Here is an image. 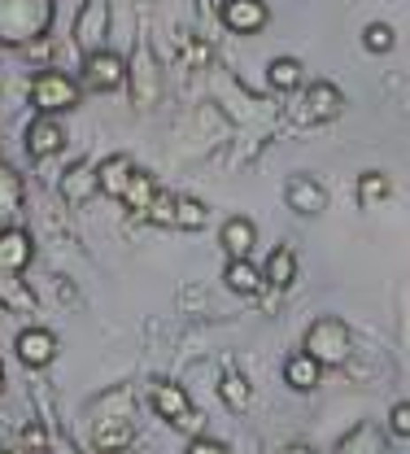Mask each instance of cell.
Segmentation results:
<instances>
[{"label":"cell","mask_w":410,"mask_h":454,"mask_svg":"<svg viewBox=\"0 0 410 454\" xmlns=\"http://www.w3.org/2000/svg\"><path fill=\"white\" fill-rule=\"evenodd\" d=\"M61 149H66V127H61V118L35 114V118L27 122V153H31L35 162H49V158H58Z\"/></svg>","instance_id":"obj_8"},{"label":"cell","mask_w":410,"mask_h":454,"mask_svg":"<svg viewBox=\"0 0 410 454\" xmlns=\"http://www.w3.org/2000/svg\"><path fill=\"white\" fill-rule=\"evenodd\" d=\"M0 306L9 315H31L35 310V293L22 276H0Z\"/></svg>","instance_id":"obj_21"},{"label":"cell","mask_w":410,"mask_h":454,"mask_svg":"<svg viewBox=\"0 0 410 454\" xmlns=\"http://www.w3.org/2000/svg\"><path fill=\"white\" fill-rule=\"evenodd\" d=\"M144 219L153 227H175V197H171V192H158V197L149 201Z\"/></svg>","instance_id":"obj_29"},{"label":"cell","mask_w":410,"mask_h":454,"mask_svg":"<svg viewBox=\"0 0 410 454\" xmlns=\"http://www.w3.org/2000/svg\"><path fill=\"white\" fill-rule=\"evenodd\" d=\"M4 385H9V376H4V363H0V394H4Z\"/></svg>","instance_id":"obj_34"},{"label":"cell","mask_w":410,"mask_h":454,"mask_svg":"<svg viewBox=\"0 0 410 454\" xmlns=\"http://www.w3.org/2000/svg\"><path fill=\"white\" fill-rule=\"evenodd\" d=\"M153 411L171 424V428H197V415H192V397L183 385H153Z\"/></svg>","instance_id":"obj_10"},{"label":"cell","mask_w":410,"mask_h":454,"mask_svg":"<svg viewBox=\"0 0 410 454\" xmlns=\"http://www.w3.org/2000/svg\"><path fill=\"white\" fill-rule=\"evenodd\" d=\"M267 83H271V92H297V88H306V66L297 57H271Z\"/></svg>","instance_id":"obj_19"},{"label":"cell","mask_w":410,"mask_h":454,"mask_svg":"<svg viewBox=\"0 0 410 454\" xmlns=\"http://www.w3.org/2000/svg\"><path fill=\"white\" fill-rule=\"evenodd\" d=\"M319 380H323V367H319L314 358H306L301 349H293V354L284 358V385H289V389H297V394H314Z\"/></svg>","instance_id":"obj_17"},{"label":"cell","mask_w":410,"mask_h":454,"mask_svg":"<svg viewBox=\"0 0 410 454\" xmlns=\"http://www.w3.org/2000/svg\"><path fill=\"white\" fill-rule=\"evenodd\" d=\"M13 349H18V358H22V367H31V372H40V367H49L53 358H58V333H49V328H22L18 340H13Z\"/></svg>","instance_id":"obj_11"},{"label":"cell","mask_w":410,"mask_h":454,"mask_svg":"<svg viewBox=\"0 0 410 454\" xmlns=\"http://www.w3.org/2000/svg\"><path fill=\"white\" fill-rule=\"evenodd\" d=\"M205 223H210V206L179 192L175 197V227H183V231H201Z\"/></svg>","instance_id":"obj_24"},{"label":"cell","mask_w":410,"mask_h":454,"mask_svg":"<svg viewBox=\"0 0 410 454\" xmlns=\"http://www.w3.org/2000/svg\"><path fill=\"white\" fill-rule=\"evenodd\" d=\"M345 110V92L332 83V79H314L310 88H306V97H301V122H332V118H341Z\"/></svg>","instance_id":"obj_5"},{"label":"cell","mask_w":410,"mask_h":454,"mask_svg":"<svg viewBox=\"0 0 410 454\" xmlns=\"http://www.w3.org/2000/svg\"><path fill=\"white\" fill-rule=\"evenodd\" d=\"M219 397H223V406H228V411H244V406H249V397H253V389H249V380H244L240 372H223V380H219Z\"/></svg>","instance_id":"obj_26"},{"label":"cell","mask_w":410,"mask_h":454,"mask_svg":"<svg viewBox=\"0 0 410 454\" xmlns=\"http://www.w3.org/2000/svg\"><path fill=\"white\" fill-rule=\"evenodd\" d=\"M280 454H319L314 446H306V442H293V446H284Z\"/></svg>","instance_id":"obj_33"},{"label":"cell","mask_w":410,"mask_h":454,"mask_svg":"<svg viewBox=\"0 0 410 454\" xmlns=\"http://www.w3.org/2000/svg\"><path fill=\"white\" fill-rule=\"evenodd\" d=\"M61 192H66V201H74V206H79V201H88V197L97 192V175H92V167H88V162H79V167L61 179Z\"/></svg>","instance_id":"obj_25"},{"label":"cell","mask_w":410,"mask_h":454,"mask_svg":"<svg viewBox=\"0 0 410 454\" xmlns=\"http://www.w3.org/2000/svg\"><path fill=\"white\" fill-rule=\"evenodd\" d=\"M393 44H398V31H393L389 22H367V31H362V49H367V53L380 57V53H389Z\"/></svg>","instance_id":"obj_28"},{"label":"cell","mask_w":410,"mask_h":454,"mask_svg":"<svg viewBox=\"0 0 410 454\" xmlns=\"http://www.w3.org/2000/svg\"><path fill=\"white\" fill-rule=\"evenodd\" d=\"M105 35H110V0H83L74 18V49L83 57L101 53Z\"/></svg>","instance_id":"obj_4"},{"label":"cell","mask_w":410,"mask_h":454,"mask_svg":"<svg viewBox=\"0 0 410 454\" xmlns=\"http://www.w3.org/2000/svg\"><path fill=\"white\" fill-rule=\"evenodd\" d=\"M0 454H9V450H0Z\"/></svg>","instance_id":"obj_35"},{"label":"cell","mask_w":410,"mask_h":454,"mask_svg":"<svg viewBox=\"0 0 410 454\" xmlns=\"http://www.w3.org/2000/svg\"><path fill=\"white\" fill-rule=\"evenodd\" d=\"M53 13H58L53 0H0V44L4 49L40 44L53 27Z\"/></svg>","instance_id":"obj_1"},{"label":"cell","mask_w":410,"mask_h":454,"mask_svg":"<svg viewBox=\"0 0 410 454\" xmlns=\"http://www.w3.org/2000/svg\"><path fill=\"white\" fill-rule=\"evenodd\" d=\"M389 192H393L389 175H380V170H362V175H358V206H362V210H375Z\"/></svg>","instance_id":"obj_23"},{"label":"cell","mask_w":410,"mask_h":454,"mask_svg":"<svg viewBox=\"0 0 410 454\" xmlns=\"http://www.w3.org/2000/svg\"><path fill=\"white\" fill-rule=\"evenodd\" d=\"M83 83H88L92 92H118V88L127 83V61L118 53H110V49L83 57Z\"/></svg>","instance_id":"obj_7"},{"label":"cell","mask_w":410,"mask_h":454,"mask_svg":"<svg viewBox=\"0 0 410 454\" xmlns=\"http://www.w3.org/2000/svg\"><path fill=\"white\" fill-rule=\"evenodd\" d=\"M219 18H223V27L236 31V35H258V31L271 22V9H267L262 0H223V4H219Z\"/></svg>","instance_id":"obj_9"},{"label":"cell","mask_w":410,"mask_h":454,"mask_svg":"<svg viewBox=\"0 0 410 454\" xmlns=\"http://www.w3.org/2000/svg\"><path fill=\"white\" fill-rule=\"evenodd\" d=\"M27 201V188H22V175L13 167H0V219H13Z\"/></svg>","instance_id":"obj_22"},{"label":"cell","mask_w":410,"mask_h":454,"mask_svg":"<svg viewBox=\"0 0 410 454\" xmlns=\"http://www.w3.org/2000/svg\"><path fill=\"white\" fill-rule=\"evenodd\" d=\"M131 170H135V162H131L127 153H110L101 167H92V175H97V192L118 201L122 188H127V179H131Z\"/></svg>","instance_id":"obj_16"},{"label":"cell","mask_w":410,"mask_h":454,"mask_svg":"<svg viewBox=\"0 0 410 454\" xmlns=\"http://www.w3.org/2000/svg\"><path fill=\"white\" fill-rule=\"evenodd\" d=\"M350 349H353V333L345 328V319H337V315H319L306 328V337H301V354L314 358L319 367H345Z\"/></svg>","instance_id":"obj_2"},{"label":"cell","mask_w":410,"mask_h":454,"mask_svg":"<svg viewBox=\"0 0 410 454\" xmlns=\"http://www.w3.org/2000/svg\"><path fill=\"white\" fill-rule=\"evenodd\" d=\"M389 433L402 437V442L410 437V402H398V406L389 411Z\"/></svg>","instance_id":"obj_30"},{"label":"cell","mask_w":410,"mask_h":454,"mask_svg":"<svg viewBox=\"0 0 410 454\" xmlns=\"http://www.w3.org/2000/svg\"><path fill=\"white\" fill-rule=\"evenodd\" d=\"M31 106L44 114V118L70 114L79 106V83H74L66 70H40V74L31 79Z\"/></svg>","instance_id":"obj_3"},{"label":"cell","mask_w":410,"mask_h":454,"mask_svg":"<svg viewBox=\"0 0 410 454\" xmlns=\"http://www.w3.org/2000/svg\"><path fill=\"white\" fill-rule=\"evenodd\" d=\"M183 454H228V446H223L219 437H205V433H197V437L183 446Z\"/></svg>","instance_id":"obj_31"},{"label":"cell","mask_w":410,"mask_h":454,"mask_svg":"<svg viewBox=\"0 0 410 454\" xmlns=\"http://www.w3.org/2000/svg\"><path fill=\"white\" fill-rule=\"evenodd\" d=\"M158 192H162V188H158V179H153L149 170H140V167H135V170H131V179H127V188H122V197H118V201H122V206H127L131 215H140V219H144V210H149V201H153Z\"/></svg>","instance_id":"obj_18"},{"label":"cell","mask_w":410,"mask_h":454,"mask_svg":"<svg viewBox=\"0 0 410 454\" xmlns=\"http://www.w3.org/2000/svg\"><path fill=\"white\" fill-rule=\"evenodd\" d=\"M97 450L101 454H122L135 442V424L127 415H110V419H97V433H92Z\"/></svg>","instance_id":"obj_15"},{"label":"cell","mask_w":410,"mask_h":454,"mask_svg":"<svg viewBox=\"0 0 410 454\" xmlns=\"http://www.w3.org/2000/svg\"><path fill=\"white\" fill-rule=\"evenodd\" d=\"M223 284H228L232 293H240V297H253V293H262V271H258L249 258H228Z\"/></svg>","instance_id":"obj_20"},{"label":"cell","mask_w":410,"mask_h":454,"mask_svg":"<svg viewBox=\"0 0 410 454\" xmlns=\"http://www.w3.org/2000/svg\"><path fill=\"white\" fill-rule=\"evenodd\" d=\"M219 245H223V254H228V258H249V254H253V245H258V227H253V219L232 215L228 223L219 227Z\"/></svg>","instance_id":"obj_14"},{"label":"cell","mask_w":410,"mask_h":454,"mask_svg":"<svg viewBox=\"0 0 410 454\" xmlns=\"http://www.w3.org/2000/svg\"><path fill=\"white\" fill-rule=\"evenodd\" d=\"M35 258V240L27 227H4L0 231V276H22Z\"/></svg>","instance_id":"obj_12"},{"label":"cell","mask_w":410,"mask_h":454,"mask_svg":"<svg viewBox=\"0 0 410 454\" xmlns=\"http://www.w3.org/2000/svg\"><path fill=\"white\" fill-rule=\"evenodd\" d=\"M22 437H27V446H31V450H49V433H44V424H35V419H31Z\"/></svg>","instance_id":"obj_32"},{"label":"cell","mask_w":410,"mask_h":454,"mask_svg":"<svg viewBox=\"0 0 410 454\" xmlns=\"http://www.w3.org/2000/svg\"><path fill=\"white\" fill-rule=\"evenodd\" d=\"M337 454H380V437H375V428H371V424H358L350 437H341Z\"/></svg>","instance_id":"obj_27"},{"label":"cell","mask_w":410,"mask_h":454,"mask_svg":"<svg viewBox=\"0 0 410 454\" xmlns=\"http://www.w3.org/2000/svg\"><path fill=\"white\" fill-rule=\"evenodd\" d=\"M258 271H262V288H271V293L293 288V280H297V249L293 245H275V249L267 254V267H258Z\"/></svg>","instance_id":"obj_13"},{"label":"cell","mask_w":410,"mask_h":454,"mask_svg":"<svg viewBox=\"0 0 410 454\" xmlns=\"http://www.w3.org/2000/svg\"><path fill=\"white\" fill-rule=\"evenodd\" d=\"M284 201H289V210H293V215L314 219V215H323V210H328V188H323L314 175L297 170V175H289V184H284Z\"/></svg>","instance_id":"obj_6"}]
</instances>
